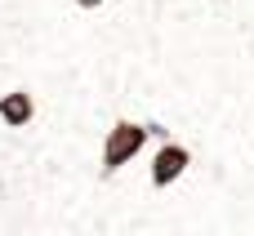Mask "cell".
<instances>
[{"label":"cell","instance_id":"1","mask_svg":"<svg viewBox=\"0 0 254 236\" xmlns=\"http://www.w3.org/2000/svg\"><path fill=\"white\" fill-rule=\"evenodd\" d=\"M152 143V129L147 120H134V116H116L107 129H103V143H98V178L112 183L125 165H134L143 156V147Z\"/></svg>","mask_w":254,"mask_h":236},{"label":"cell","instance_id":"2","mask_svg":"<svg viewBox=\"0 0 254 236\" xmlns=\"http://www.w3.org/2000/svg\"><path fill=\"white\" fill-rule=\"evenodd\" d=\"M188 170H192V147L179 143V138H165V143H156V152H152L147 187H152V192H170V187H179V183L188 178Z\"/></svg>","mask_w":254,"mask_h":236},{"label":"cell","instance_id":"3","mask_svg":"<svg viewBox=\"0 0 254 236\" xmlns=\"http://www.w3.org/2000/svg\"><path fill=\"white\" fill-rule=\"evenodd\" d=\"M36 120H40V98H36V89H31L27 80L4 85V89H0V129L27 134Z\"/></svg>","mask_w":254,"mask_h":236},{"label":"cell","instance_id":"4","mask_svg":"<svg viewBox=\"0 0 254 236\" xmlns=\"http://www.w3.org/2000/svg\"><path fill=\"white\" fill-rule=\"evenodd\" d=\"M71 9H76V13H103L107 0H71Z\"/></svg>","mask_w":254,"mask_h":236}]
</instances>
